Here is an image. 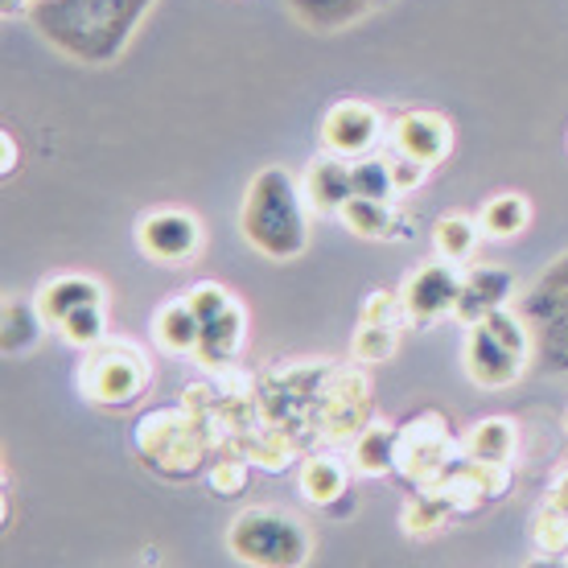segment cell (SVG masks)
I'll return each mask as SVG.
<instances>
[{
    "label": "cell",
    "mask_w": 568,
    "mask_h": 568,
    "mask_svg": "<svg viewBox=\"0 0 568 568\" xmlns=\"http://www.w3.org/2000/svg\"><path fill=\"white\" fill-rule=\"evenodd\" d=\"M149 4L153 0H38L29 4V21L54 50L95 67L129 45Z\"/></svg>",
    "instance_id": "cell-1"
},
{
    "label": "cell",
    "mask_w": 568,
    "mask_h": 568,
    "mask_svg": "<svg viewBox=\"0 0 568 568\" xmlns=\"http://www.w3.org/2000/svg\"><path fill=\"white\" fill-rule=\"evenodd\" d=\"M310 214L313 211L297 178L284 165H264L247 182L240 206L243 243L268 264H288V260L305 256V247H310Z\"/></svg>",
    "instance_id": "cell-2"
},
{
    "label": "cell",
    "mask_w": 568,
    "mask_h": 568,
    "mask_svg": "<svg viewBox=\"0 0 568 568\" xmlns=\"http://www.w3.org/2000/svg\"><path fill=\"white\" fill-rule=\"evenodd\" d=\"M227 552L247 568H305L313 552V536L293 511L247 507L231 519Z\"/></svg>",
    "instance_id": "cell-3"
},
{
    "label": "cell",
    "mask_w": 568,
    "mask_h": 568,
    "mask_svg": "<svg viewBox=\"0 0 568 568\" xmlns=\"http://www.w3.org/2000/svg\"><path fill=\"white\" fill-rule=\"evenodd\" d=\"M132 449L144 466L165 478H190L211 454V437L190 408H153L132 428Z\"/></svg>",
    "instance_id": "cell-4"
},
{
    "label": "cell",
    "mask_w": 568,
    "mask_h": 568,
    "mask_svg": "<svg viewBox=\"0 0 568 568\" xmlns=\"http://www.w3.org/2000/svg\"><path fill=\"white\" fill-rule=\"evenodd\" d=\"M79 396L100 408H129L153 384V363L136 342H100L91 346L74 371Z\"/></svg>",
    "instance_id": "cell-5"
},
{
    "label": "cell",
    "mask_w": 568,
    "mask_h": 568,
    "mask_svg": "<svg viewBox=\"0 0 568 568\" xmlns=\"http://www.w3.org/2000/svg\"><path fill=\"white\" fill-rule=\"evenodd\" d=\"M371 420H375L371 416V384L363 379V371H329L326 387L317 396V408H313V437L326 440V445H355Z\"/></svg>",
    "instance_id": "cell-6"
},
{
    "label": "cell",
    "mask_w": 568,
    "mask_h": 568,
    "mask_svg": "<svg viewBox=\"0 0 568 568\" xmlns=\"http://www.w3.org/2000/svg\"><path fill=\"white\" fill-rule=\"evenodd\" d=\"M457 454H462V440L449 437L440 413L413 416L396 433V474L413 486H428Z\"/></svg>",
    "instance_id": "cell-7"
},
{
    "label": "cell",
    "mask_w": 568,
    "mask_h": 568,
    "mask_svg": "<svg viewBox=\"0 0 568 568\" xmlns=\"http://www.w3.org/2000/svg\"><path fill=\"white\" fill-rule=\"evenodd\" d=\"M466 268H457L449 260H428L416 272L404 276L399 297H404V317L413 329H433L437 322L454 317L457 297H462Z\"/></svg>",
    "instance_id": "cell-8"
},
{
    "label": "cell",
    "mask_w": 568,
    "mask_h": 568,
    "mask_svg": "<svg viewBox=\"0 0 568 568\" xmlns=\"http://www.w3.org/2000/svg\"><path fill=\"white\" fill-rule=\"evenodd\" d=\"M202 240H206L202 219L194 211H182V206H156L136 223L141 256L165 264V268H182L190 260H199Z\"/></svg>",
    "instance_id": "cell-9"
},
{
    "label": "cell",
    "mask_w": 568,
    "mask_h": 568,
    "mask_svg": "<svg viewBox=\"0 0 568 568\" xmlns=\"http://www.w3.org/2000/svg\"><path fill=\"white\" fill-rule=\"evenodd\" d=\"M387 136V120L384 112L367 100H342L334 103L326 115H322V129H317V141H322V153L342 156V161H358V156H371Z\"/></svg>",
    "instance_id": "cell-10"
},
{
    "label": "cell",
    "mask_w": 568,
    "mask_h": 568,
    "mask_svg": "<svg viewBox=\"0 0 568 568\" xmlns=\"http://www.w3.org/2000/svg\"><path fill=\"white\" fill-rule=\"evenodd\" d=\"M462 363H466V375L474 387H486V392H503L524 379L527 358L507 351L503 342L490 334V329L478 322V326L466 329V346H462Z\"/></svg>",
    "instance_id": "cell-11"
},
{
    "label": "cell",
    "mask_w": 568,
    "mask_h": 568,
    "mask_svg": "<svg viewBox=\"0 0 568 568\" xmlns=\"http://www.w3.org/2000/svg\"><path fill=\"white\" fill-rule=\"evenodd\" d=\"M387 141H392V149L404 156H413V161H420V165H428V170H437L445 156L454 153V124H449V115L440 112H404L387 129Z\"/></svg>",
    "instance_id": "cell-12"
},
{
    "label": "cell",
    "mask_w": 568,
    "mask_h": 568,
    "mask_svg": "<svg viewBox=\"0 0 568 568\" xmlns=\"http://www.w3.org/2000/svg\"><path fill=\"white\" fill-rule=\"evenodd\" d=\"M515 293V276L498 264H474L466 268V281H462V297H457L454 317L462 326H478L486 322L495 310H507Z\"/></svg>",
    "instance_id": "cell-13"
},
{
    "label": "cell",
    "mask_w": 568,
    "mask_h": 568,
    "mask_svg": "<svg viewBox=\"0 0 568 568\" xmlns=\"http://www.w3.org/2000/svg\"><path fill=\"white\" fill-rule=\"evenodd\" d=\"M33 301H38V310H42L45 326L58 329L62 317H71L74 310L108 301V288H103L95 276H87V272H58V276L42 281V288L33 293Z\"/></svg>",
    "instance_id": "cell-14"
},
{
    "label": "cell",
    "mask_w": 568,
    "mask_h": 568,
    "mask_svg": "<svg viewBox=\"0 0 568 568\" xmlns=\"http://www.w3.org/2000/svg\"><path fill=\"white\" fill-rule=\"evenodd\" d=\"M301 190H305V202H310L313 214H334L355 199V178H351V161L329 153H317L310 161V170L301 178Z\"/></svg>",
    "instance_id": "cell-15"
},
{
    "label": "cell",
    "mask_w": 568,
    "mask_h": 568,
    "mask_svg": "<svg viewBox=\"0 0 568 568\" xmlns=\"http://www.w3.org/2000/svg\"><path fill=\"white\" fill-rule=\"evenodd\" d=\"M243 342H247V310H243L240 301H231L219 317L202 322V346H199V355L194 358H199L206 371L235 367Z\"/></svg>",
    "instance_id": "cell-16"
},
{
    "label": "cell",
    "mask_w": 568,
    "mask_h": 568,
    "mask_svg": "<svg viewBox=\"0 0 568 568\" xmlns=\"http://www.w3.org/2000/svg\"><path fill=\"white\" fill-rule=\"evenodd\" d=\"M338 223L355 240H408V219L396 211V202H375V199H351L338 211Z\"/></svg>",
    "instance_id": "cell-17"
},
{
    "label": "cell",
    "mask_w": 568,
    "mask_h": 568,
    "mask_svg": "<svg viewBox=\"0 0 568 568\" xmlns=\"http://www.w3.org/2000/svg\"><path fill=\"white\" fill-rule=\"evenodd\" d=\"M153 338H156V346H161L165 355H178V358L199 355L202 322H199V313L190 310V301L173 297L153 313Z\"/></svg>",
    "instance_id": "cell-18"
},
{
    "label": "cell",
    "mask_w": 568,
    "mask_h": 568,
    "mask_svg": "<svg viewBox=\"0 0 568 568\" xmlns=\"http://www.w3.org/2000/svg\"><path fill=\"white\" fill-rule=\"evenodd\" d=\"M231 449H240V454L256 469H264V474H284V469L297 462V437L281 425H268V420L256 425L252 433H243Z\"/></svg>",
    "instance_id": "cell-19"
},
{
    "label": "cell",
    "mask_w": 568,
    "mask_h": 568,
    "mask_svg": "<svg viewBox=\"0 0 568 568\" xmlns=\"http://www.w3.org/2000/svg\"><path fill=\"white\" fill-rule=\"evenodd\" d=\"M351 486V466L334 454H310L297 466V490L317 507H334Z\"/></svg>",
    "instance_id": "cell-20"
},
{
    "label": "cell",
    "mask_w": 568,
    "mask_h": 568,
    "mask_svg": "<svg viewBox=\"0 0 568 568\" xmlns=\"http://www.w3.org/2000/svg\"><path fill=\"white\" fill-rule=\"evenodd\" d=\"M462 454L474 462H511L519 454V428L507 416H483L466 428Z\"/></svg>",
    "instance_id": "cell-21"
},
{
    "label": "cell",
    "mask_w": 568,
    "mask_h": 568,
    "mask_svg": "<svg viewBox=\"0 0 568 568\" xmlns=\"http://www.w3.org/2000/svg\"><path fill=\"white\" fill-rule=\"evenodd\" d=\"M483 240V223L462 211L440 214L437 223H433V252H437V260H449L457 268H466Z\"/></svg>",
    "instance_id": "cell-22"
},
{
    "label": "cell",
    "mask_w": 568,
    "mask_h": 568,
    "mask_svg": "<svg viewBox=\"0 0 568 568\" xmlns=\"http://www.w3.org/2000/svg\"><path fill=\"white\" fill-rule=\"evenodd\" d=\"M396 425H384V420H371L363 428V437L351 445V466L363 478H387L396 474Z\"/></svg>",
    "instance_id": "cell-23"
},
{
    "label": "cell",
    "mask_w": 568,
    "mask_h": 568,
    "mask_svg": "<svg viewBox=\"0 0 568 568\" xmlns=\"http://www.w3.org/2000/svg\"><path fill=\"white\" fill-rule=\"evenodd\" d=\"M4 355L17 358V355H29L38 342H42V334L50 326H45L42 310H38V301L33 297H9L4 301Z\"/></svg>",
    "instance_id": "cell-24"
},
{
    "label": "cell",
    "mask_w": 568,
    "mask_h": 568,
    "mask_svg": "<svg viewBox=\"0 0 568 568\" xmlns=\"http://www.w3.org/2000/svg\"><path fill=\"white\" fill-rule=\"evenodd\" d=\"M454 503L449 498H440L437 490H428V486H416V495L404 503V511H399V527L413 536V540H425V536H437L445 531V524L454 519Z\"/></svg>",
    "instance_id": "cell-25"
},
{
    "label": "cell",
    "mask_w": 568,
    "mask_h": 568,
    "mask_svg": "<svg viewBox=\"0 0 568 568\" xmlns=\"http://www.w3.org/2000/svg\"><path fill=\"white\" fill-rule=\"evenodd\" d=\"M478 223H483L486 240H515L524 235L527 223H531V202L524 194H495L478 211Z\"/></svg>",
    "instance_id": "cell-26"
},
{
    "label": "cell",
    "mask_w": 568,
    "mask_h": 568,
    "mask_svg": "<svg viewBox=\"0 0 568 568\" xmlns=\"http://www.w3.org/2000/svg\"><path fill=\"white\" fill-rule=\"evenodd\" d=\"M531 548L536 556H568V511L548 498L531 519Z\"/></svg>",
    "instance_id": "cell-27"
},
{
    "label": "cell",
    "mask_w": 568,
    "mask_h": 568,
    "mask_svg": "<svg viewBox=\"0 0 568 568\" xmlns=\"http://www.w3.org/2000/svg\"><path fill=\"white\" fill-rule=\"evenodd\" d=\"M58 334H62V342L79 346V351H91V346L108 342V301L83 305V310H74L71 317H62Z\"/></svg>",
    "instance_id": "cell-28"
},
{
    "label": "cell",
    "mask_w": 568,
    "mask_h": 568,
    "mask_svg": "<svg viewBox=\"0 0 568 568\" xmlns=\"http://www.w3.org/2000/svg\"><path fill=\"white\" fill-rule=\"evenodd\" d=\"M351 178H355V199H375V202H396V182H392V165L387 156H358L351 161Z\"/></svg>",
    "instance_id": "cell-29"
},
{
    "label": "cell",
    "mask_w": 568,
    "mask_h": 568,
    "mask_svg": "<svg viewBox=\"0 0 568 568\" xmlns=\"http://www.w3.org/2000/svg\"><path fill=\"white\" fill-rule=\"evenodd\" d=\"M206 483H211V490L219 498L243 495L247 483H252V462H247L240 449H219V457H214L211 469H206Z\"/></svg>",
    "instance_id": "cell-30"
},
{
    "label": "cell",
    "mask_w": 568,
    "mask_h": 568,
    "mask_svg": "<svg viewBox=\"0 0 568 568\" xmlns=\"http://www.w3.org/2000/svg\"><path fill=\"white\" fill-rule=\"evenodd\" d=\"M396 346H399L396 326H367V322H358L355 338H351V355H355V363L375 367V363H387V358L396 355Z\"/></svg>",
    "instance_id": "cell-31"
},
{
    "label": "cell",
    "mask_w": 568,
    "mask_h": 568,
    "mask_svg": "<svg viewBox=\"0 0 568 568\" xmlns=\"http://www.w3.org/2000/svg\"><path fill=\"white\" fill-rule=\"evenodd\" d=\"M358 322H367V326L404 329L408 326V317H404V297H399V293H387V288H375V293H367V301H363Z\"/></svg>",
    "instance_id": "cell-32"
},
{
    "label": "cell",
    "mask_w": 568,
    "mask_h": 568,
    "mask_svg": "<svg viewBox=\"0 0 568 568\" xmlns=\"http://www.w3.org/2000/svg\"><path fill=\"white\" fill-rule=\"evenodd\" d=\"M483 326L490 329V334H495L507 351H515V355H524V358L531 355V334H527L524 317H519V313H511V305H507V310H495Z\"/></svg>",
    "instance_id": "cell-33"
},
{
    "label": "cell",
    "mask_w": 568,
    "mask_h": 568,
    "mask_svg": "<svg viewBox=\"0 0 568 568\" xmlns=\"http://www.w3.org/2000/svg\"><path fill=\"white\" fill-rule=\"evenodd\" d=\"M182 297L190 301V310L199 313V322H211V317H219V313L235 301V293H231V288H223L219 281H199V284H190Z\"/></svg>",
    "instance_id": "cell-34"
},
{
    "label": "cell",
    "mask_w": 568,
    "mask_h": 568,
    "mask_svg": "<svg viewBox=\"0 0 568 568\" xmlns=\"http://www.w3.org/2000/svg\"><path fill=\"white\" fill-rule=\"evenodd\" d=\"M387 165H392V182H396V194L404 199V194H416L420 185L428 182V165H420V161H413V156H404V153H387Z\"/></svg>",
    "instance_id": "cell-35"
},
{
    "label": "cell",
    "mask_w": 568,
    "mask_h": 568,
    "mask_svg": "<svg viewBox=\"0 0 568 568\" xmlns=\"http://www.w3.org/2000/svg\"><path fill=\"white\" fill-rule=\"evenodd\" d=\"M0 173H4V178H9V173L17 170V141H13V132H4V136H0Z\"/></svg>",
    "instance_id": "cell-36"
},
{
    "label": "cell",
    "mask_w": 568,
    "mask_h": 568,
    "mask_svg": "<svg viewBox=\"0 0 568 568\" xmlns=\"http://www.w3.org/2000/svg\"><path fill=\"white\" fill-rule=\"evenodd\" d=\"M548 498H556V503L568 511V469H560V474H556V483H552V490H548Z\"/></svg>",
    "instance_id": "cell-37"
},
{
    "label": "cell",
    "mask_w": 568,
    "mask_h": 568,
    "mask_svg": "<svg viewBox=\"0 0 568 568\" xmlns=\"http://www.w3.org/2000/svg\"><path fill=\"white\" fill-rule=\"evenodd\" d=\"M524 568H568L565 556H531Z\"/></svg>",
    "instance_id": "cell-38"
},
{
    "label": "cell",
    "mask_w": 568,
    "mask_h": 568,
    "mask_svg": "<svg viewBox=\"0 0 568 568\" xmlns=\"http://www.w3.org/2000/svg\"><path fill=\"white\" fill-rule=\"evenodd\" d=\"M565 428H568V413H565Z\"/></svg>",
    "instance_id": "cell-39"
}]
</instances>
